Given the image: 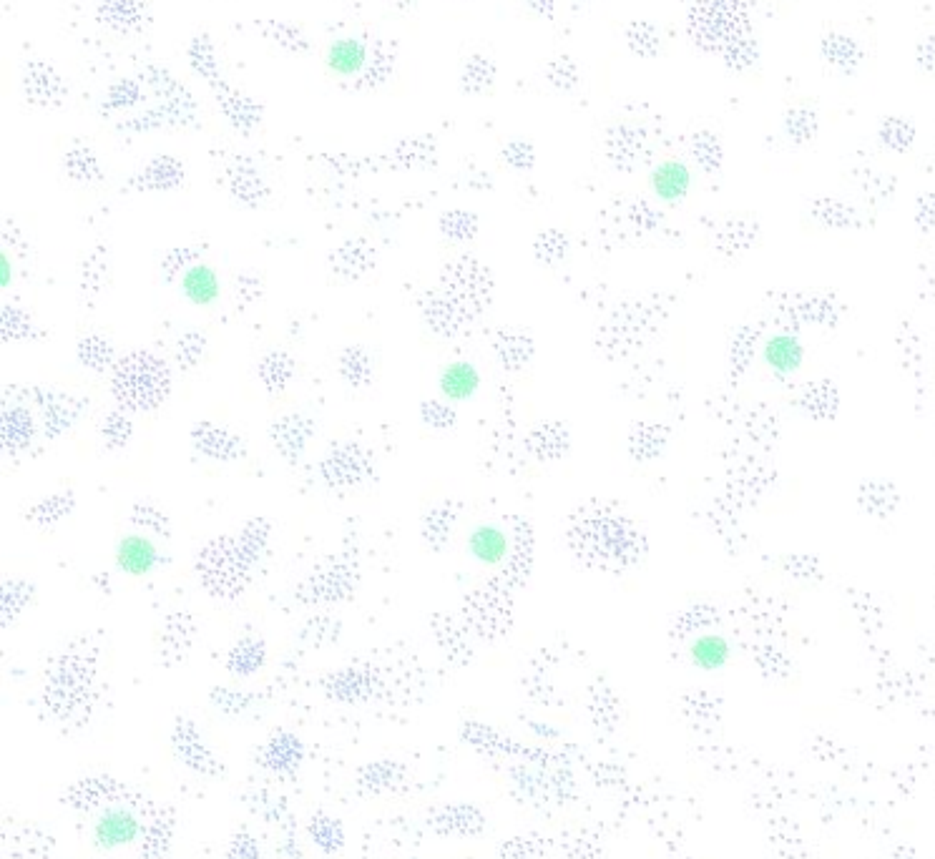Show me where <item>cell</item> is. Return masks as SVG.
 Instances as JSON below:
<instances>
[{
    "instance_id": "cell-1",
    "label": "cell",
    "mask_w": 935,
    "mask_h": 859,
    "mask_svg": "<svg viewBox=\"0 0 935 859\" xmlns=\"http://www.w3.org/2000/svg\"><path fill=\"white\" fill-rule=\"evenodd\" d=\"M171 390V370L161 357L136 350L114 365L111 392L124 410H154Z\"/></svg>"
},
{
    "instance_id": "cell-2",
    "label": "cell",
    "mask_w": 935,
    "mask_h": 859,
    "mask_svg": "<svg viewBox=\"0 0 935 859\" xmlns=\"http://www.w3.org/2000/svg\"><path fill=\"white\" fill-rule=\"evenodd\" d=\"M254 563L244 556L234 535L212 538L197 556L199 583L214 598H237L252 581Z\"/></svg>"
},
{
    "instance_id": "cell-3",
    "label": "cell",
    "mask_w": 935,
    "mask_h": 859,
    "mask_svg": "<svg viewBox=\"0 0 935 859\" xmlns=\"http://www.w3.org/2000/svg\"><path fill=\"white\" fill-rule=\"evenodd\" d=\"M357 586V563L350 556L325 558L297 586V601L307 606L337 603L352 596Z\"/></svg>"
},
{
    "instance_id": "cell-4",
    "label": "cell",
    "mask_w": 935,
    "mask_h": 859,
    "mask_svg": "<svg viewBox=\"0 0 935 859\" xmlns=\"http://www.w3.org/2000/svg\"><path fill=\"white\" fill-rule=\"evenodd\" d=\"M375 468L372 450L352 440L330 445L320 463V475L332 490H352L365 483Z\"/></svg>"
},
{
    "instance_id": "cell-5",
    "label": "cell",
    "mask_w": 935,
    "mask_h": 859,
    "mask_svg": "<svg viewBox=\"0 0 935 859\" xmlns=\"http://www.w3.org/2000/svg\"><path fill=\"white\" fill-rule=\"evenodd\" d=\"M13 400L26 402V405L36 410L48 438L66 433L83 412V400H78L76 395H68V392L56 390V387H31V390L13 392Z\"/></svg>"
},
{
    "instance_id": "cell-6",
    "label": "cell",
    "mask_w": 935,
    "mask_h": 859,
    "mask_svg": "<svg viewBox=\"0 0 935 859\" xmlns=\"http://www.w3.org/2000/svg\"><path fill=\"white\" fill-rule=\"evenodd\" d=\"M312 435H315V422L307 415H302V412L279 415L277 420L272 422V427H269V438H272L274 448H277V453L282 455V458L290 460V463L302 458Z\"/></svg>"
},
{
    "instance_id": "cell-7",
    "label": "cell",
    "mask_w": 935,
    "mask_h": 859,
    "mask_svg": "<svg viewBox=\"0 0 935 859\" xmlns=\"http://www.w3.org/2000/svg\"><path fill=\"white\" fill-rule=\"evenodd\" d=\"M141 832L139 817L126 807H109L93 824V839L101 849L126 847L134 842Z\"/></svg>"
},
{
    "instance_id": "cell-8",
    "label": "cell",
    "mask_w": 935,
    "mask_h": 859,
    "mask_svg": "<svg viewBox=\"0 0 935 859\" xmlns=\"http://www.w3.org/2000/svg\"><path fill=\"white\" fill-rule=\"evenodd\" d=\"M192 443L199 453L207 455V458L222 460V463H232V460H239L244 455V443L239 440V435L207 420L197 422L192 427Z\"/></svg>"
},
{
    "instance_id": "cell-9",
    "label": "cell",
    "mask_w": 935,
    "mask_h": 859,
    "mask_svg": "<svg viewBox=\"0 0 935 859\" xmlns=\"http://www.w3.org/2000/svg\"><path fill=\"white\" fill-rule=\"evenodd\" d=\"M3 430H0V440L8 453H18V450L28 448L36 438V415L33 407L21 400H3Z\"/></svg>"
},
{
    "instance_id": "cell-10",
    "label": "cell",
    "mask_w": 935,
    "mask_h": 859,
    "mask_svg": "<svg viewBox=\"0 0 935 859\" xmlns=\"http://www.w3.org/2000/svg\"><path fill=\"white\" fill-rule=\"evenodd\" d=\"M649 186L659 201L664 204H677L692 189V171L684 161L664 159L659 161L649 174Z\"/></svg>"
},
{
    "instance_id": "cell-11",
    "label": "cell",
    "mask_w": 935,
    "mask_h": 859,
    "mask_svg": "<svg viewBox=\"0 0 935 859\" xmlns=\"http://www.w3.org/2000/svg\"><path fill=\"white\" fill-rule=\"evenodd\" d=\"M378 262V252L375 247L362 239H352V242H345L340 249H335L330 257V269L332 274L342 279H360L362 274L370 272Z\"/></svg>"
},
{
    "instance_id": "cell-12",
    "label": "cell",
    "mask_w": 935,
    "mask_h": 859,
    "mask_svg": "<svg viewBox=\"0 0 935 859\" xmlns=\"http://www.w3.org/2000/svg\"><path fill=\"white\" fill-rule=\"evenodd\" d=\"M367 63V46L355 36H340L327 46L325 66L332 76L350 78Z\"/></svg>"
},
{
    "instance_id": "cell-13",
    "label": "cell",
    "mask_w": 935,
    "mask_h": 859,
    "mask_svg": "<svg viewBox=\"0 0 935 859\" xmlns=\"http://www.w3.org/2000/svg\"><path fill=\"white\" fill-rule=\"evenodd\" d=\"M729 656H732V649H729V641L719 633H702L692 641L689 646V659L692 664L697 666L699 671H719L727 666Z\"/></svg>"
},
{
    "instance_id": "cell-14",
    "label": "cell",
    "mask_w": 935,
    "mask_h": 859,
    "mask_svg": "<svg viewBox=\"0 0 935 859\" xmlns=\"http://www.w3.org/2000/svg\"><path fill=\"white\" fill-rule=\"evenodd\" d=\"M762 357H765L767 367L775 370L777 375H790L795 372L797 367L802 365V345L797 342V337L792 335H772L770 340L765 342V350H762Z\"/></svg>"
},
{
    "instance_id": "cell-15",
    "label": "cell",
    "mask_w": 935,
    "mask_h": 859,
    "mask_svg": "<svg viewBox=\"0 0 935 859\" xmlns=\"http://www.w3.org/2000/svg\"><path fill=\"white\" fill-rule=\"evenodd\" d=\"M159 563V553L141 535H129L119 546V566L124 568L131 576H144V573L154 571Z\"/></svg>"
},
{
    "instance_id": "cell-16",
    "label": "cell",
    "mask_w": 935,
    "mask_h": 859,
    "mask_svg": "<svg viewBox=\"0 0 935 859\" xmlns=\"http://www.w3.org/2000/svg\"><path fill=\"white\" fill-rule=\"evenodd\" d=\"M478 385H481V377H478L476 367L468 365V362H453L440 375V390L450 400H468L478 390Z\"/></svg>"
},
{
    "instance_id": "cell-17",
    "label": "cell",
    "mask_w": 935,
    "mask_h": 859,
    "mask_svg": "<svg viewBox=\"0 0 935 859\" xmlns=\"http://www.w3.org/2000/svg\"><path fill=\"white\" fill-rule=\"evenodd\" d=\"M257 375L269 392H282L295 377V360L287 352L272 350L262 357Z\"/></svg>"
},
{
    "instance_id": "cell-18",
    "label": "cell",
    "mask_w": 935,
    "mask_h": 859,
    "mask_svg": "<svg viewBox=\"0 0 935 859\" xmlns=\"http://www.w3.org/2000/svg\"><path fill=\"white\" fill-rule=\"evenodd\" d=\"M468 546H471L473 556H476L478 561L488 563V566L501 563L508 553L506 535H503V530H498L496 525H481V528L473 530Z\"/></svg>"
},
{
    "instance_id": "cell-19",
    "label": "cell",
    "mask_w": 935,
    "mask_h": 859,
    "mask_svg": "<svg viewBox=\"0 0 935 859\" xmlns=\"http://www.w3.org/2000/svg\"><path fill=\"white\" fill-rule=\"evenodd\" d=\"M109 259H106L104 249L93 252L91 257L83 259L81 264V294L86 302H96L101 294L109 287Z\"/></svg>"
},
{
    "instance_id": "cell-20",
    "label": "cell",
    "mask_w": 935,
    "mask_h": 859,
    "mask_svg": "<svg viewBox=\"0 0 935 859\" xmlns=\"http://www.w3.org/2000/svg\"><path fill=\"white\" fill-rule=\"evenodd\" d=\"M340 375L355 390H365L372 382V362L365 347L350 345L340 355Z\"/></svg>"
},
{
    "instance_id": "cell-21",
    "label": "cell",
    "mask_w": 935,
    "mask_h": 859,
    "mask_svg": "<svg viewBox=\"0 0 935 859\" xmlns=\"http://www.w3.org/2000/svg\"><path fill=\"white\" fill-rule=\"evenodd\" d=\"M184 294L194 304H212L219 294V279L214 269L204 267V264H194L184 274Z\"/></svg>"
},
{
    "instance_id": "cell-22",
    "label": "cell",
    "mask_w": 935,
    "mask_h": 859,
    "mask_svg": "<svg viewBox=\"0 0 935 859\" xmlns=\"http://www.w3.org/2000/svg\"><path fill=\"white\" fill-rule=\"evenodd\" d=\"M73 508H76V495H73L71 490H63V493L43 498L41 503L33 505L26 518L31 520V523L41 525V528H48V525H56L58 520L66 518Z\"/></svg>"
},
{
    "instance_id": "cell-23",
    "label": "cell",
    "mask_w": 935,
    "mask_h": 859,
    "mask_svg": "<svg viewBox=\"0 0 935 859\" xmlns=\"http://www.w3.org/2000/svg\"><path fill=\"white\" fill-rule=\"evenodd\" d=\"M78 360L93 372H104L114 365V347L106 337L88 335L78 342Z\"/></svg>"
},
{
    "instance_id": "cell-24",
    "label": "cell",
    "mask_w": 935,
    "mask_h": 859,
    "mask_svg": "<svg viewBox=\"0 0 935 859\" xmlns=\"http://www.w3.org/2000/svg\"><path fill=\"white\" fill-rule=\"evenodd\" d=\"M0 335H3V342H18V340H31L36 337V322L31 319V314L21 307H13V304H6L3 307V314H0Z\"/></svg>"
},
{
    "instance_id": "cell-25",
    "label": "cell",
    "mask_w": 935,
    "mask_h": 859,
    "mask_svg": "<svg viewBox=\"0 0 935 859\" xmlns=\"http://www.w3.org/2000/svg\"><path fill=\"white\" fill-rule=\"evenodd\" d=\"M267 541H269V520H264V518L247 520L244 528L239 530V535H237L239 548H242L244 556H247L252 563L259 561V556H262L264 548H267Z\"/></svg>"
},
{
    "instance_id": "cell-26",
    "label": "cell",
    "mask_w": 935,
    "mask_h": 859,
    "mask_svg": "<svg viewBox=\"0 0 935 859\" xmlns=\"http://www.w3.org/2000/svg\"><path fill=\"white\" fill-rule=\"evenodd\" d=\"M204 350H207V337H204V332L186 330L174 345L176 367H179V370H184V372L192 370V367H197L199 360L204 357Z\"/></svg>"
},
{
    "instance_id": "cell-27",
    "label": "cell",
    "mask_w": 935,
    "mask_h": 859,
    "mask_svg": "<svg viewBox=\"0 0 935 859\" xmlns=\"http://www.w3.org/2000/svg\"><path fill=\"white\" fill-rule=\"evenodd\" d=\"M131 433H134V425H131L129 410L119 407V410L109 412L104 417V425H101V438H104L106 448L119 450L124 448L126 443L131 440Z\"/></svg>"
},
{
    "instance_id": "cell-28",
    "label": "cell",
    "mask_w": 935,
    "mask_h": 859,
    "mask_svg": "<svg viewBox=\"0 0 935 859\" xmlns=\"http://www.w3.org/2000/svg\"><path fill=\"white\" fill-rule=\"evenodd\" d=\"M31 598H33L31 583L21 581V578H11V581L3 583V593H0V601H3V621L11 623V616L16 618L18 613H21V608L26 606Z\"/></svg>"
},
{
    "instance_id": "cell-29",
    "label": "cell",
    "mask_w": 935,
    "mask_h": 859,
    "mask_svg": "<svg viewBox=\"0 0 935 859\" xmlns=\"http://www.w3.org/2000/svg\"><path fill=\"white\" fill-rule=\"evenodd\" d=\"M131 523L144 530H151V533L161 535V538H169V515L151 503H136L134 513H131Z\"/></svg>"
},
{
    "instance_id": "cell-30",
    "label": "cell",
    "mask_w": 935,
    "mask_h": 859,
    "mask_svg": "<svg viewBox=\"0 0 935 859\" xmlns=\"http://www.w3.org/2000/svg\"><path fill=\"white\" fill-rule=\"evenodd\" d=\"M192 633H194V621L189 613L174 611L169 618H166L164 641L169 649H174V646H179V643L186 649L189 641H192Z\"/></svg>"
},
{
    "instance_id": "cell-31",
    "label": "cell",
    "mask_w": 935,
    "mask_h": 859,
    "mask_svg": "<svg viewBox=\"0 0 935 859\" xmlns=\"http://www.w3.org/2000/svg\"><path fill=\"white\" fill-rule=\"evenodd\" d=\"M197 259H199L197 249H192V247L174 249V252L166 254V257L161 259V274H164L166 282H174L181 272H189V269L197 264Z\"/></svg>"
},
{
    "instance_id": "cell-32",
    "label": "cell",
    "mask_w": 935,
    "mask_h": 859,
    "mask_svg": "<svg viewBox=\"0 0 935 859\" xmlns=\"http://www.w3.org/2000/svg\"><path fill=\"white\" fill-rule=\"evenodd\" d=\"M262 656H264L262 643L247 638V641H242L237 649H234L232 666H237V669H242V674H247V671L257 669V666L262 664Z\"/></svg>"
},
{
    "instance_id": "cell-33",
    "label": "cell",
    "mask_w": 935,
    "mask_h": 859,
    "mask_svg": "<svg viewBox=\"0 0 935 859\" xmlns=\"http://www.w3.org/2000/svg\"><path fill=\"white\" fill-rule=\"evenodd\" d=\"M234 297H237L239 309H247L249 304L257 302L262 297V282H259L257 274L252 272H242L237 277V284H234Z\"/></svg>"
},
{
    "instance_id": "cell-34",
    "label": "cell",
    "mask_w": 935,
    "mask_h": 859,
    "mask_svg": "<svg viewBox=\"0 0 935 859\" xmlns=\"http://www.w3.org/2000/svg\"><path fill=\"white\" fill-rule=\"evenodd\" d=\"M423 420L428 422L430 427H438V430H443V427H450L453 425V420H455V415H453V410H450V407H445V405H440V402H423Z\"/></svg>"
}]
</instances>
